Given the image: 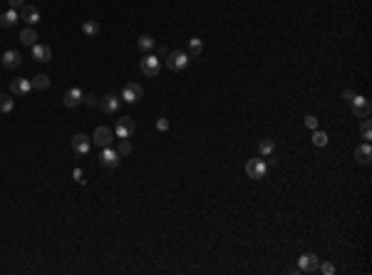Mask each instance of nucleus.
I'll list each match as a JSON object with an SVG mask.
<instances>
[{"instance_id":"obj_1","label":"nucleus","mask_w":372,"mask_h":275,"mask_svg":"<svg viewBox=\"0 0 372 275\" xmlns=\"http://www.w3.org/2000/svg\"><path fill=\"white\" fill-rule=\"evenodd\" d=\"M266 171H268V164L263 161V159H248V164H246V176L248 179H253V181H260L266 176Z\"/></svg>"},{"instance_id":"obj_2","label":"nucleus","mask_w":372,"mask_h":275,"mask_svg":"<svg viewBox=\"0 0 372 275\" xmlns=\"http://www.w3.org/2000/svg\"><path fill=\"white\" fill-rule=\"evenodd\" d=\"M112 141H115V132H112L109 127H97L94 129L92 144H97L99 149H107V146H112Z\"/></svg>"},{"instance_id":"obj_3","label":"nucleus","mask_w":372,"mask_h":275,"mask_svg":"<svg viewBox=\"0 0 372 275\" xmlns=\"http://www.w3.org/2000/svg\"><path fill=\"white\" fill-rule=\"evenodd\" d=\"M159 65H162V60H159L157 55H152V52H146L144 60L139 62V67H141V72H144L146 77H157V74H159Z\"/></svg>"},{"instance_id":"obj_4","label":"nucleus","mask_w":372,"mask_h":275,"mask_svg":"<svg viewBox=\"0 0 372 275\" xmlns=\"http://www.w3.org/2000/svg\"><path fill=\"white\" fill-rule=\"evenodd\" d=\"M134 129H137V124H134L132 116H119L117 127H115V134H117L119 139H129V137L134 134Z\"/></svg>"},{"instance_id":"obj_5","label":"nucleus","mask_w":372,"mask_h":275,"mask_svg":"<svg viewBox=\"0 0 372 275\" xmlns=\"http://www.w3.org/2000/svg\"><path fill=\"white\" fill-rule=\"evenodd\" d=\"M141 97H144V87L139 82H129L122 92V102H127V104H137Z\"/></svg>"},{"instance_id":"obj_6","label":"nucleus","mask_w":372,"mask_h":275,"mask_svg":"<svg viewBox=\"0 0 372 275\" xmlns=\"http://www.w3.org/2000/svg\"><path fill=\"white\" fill-rule=\"evenodd\" d=\"M320 265V258L315 253H305L298 258V273H315Z\"/></svg>"},{"instance_id":"obj_7","label":"nucleus","mask_w":372,"mask_h":275,"mask_svg":"<svg viewBox=\"0 0 372 275\" xmlns=\"http://www.w3.org/2000/svg\"><path fill=\"white\" fill-rule=\"evenodd\" d=\"M189 62H191V57L186 55V52H169V55H166V67H169V69H174V72L184 69Z\"/></svg>"},{"instance_id":"obj_8","label":"nucleus","mask_w":372,"mask_h":275,"mask_svg":"<svg viewBox=\"0 0 372 275\" xmlns=\"http://www.w3.org/2000/svg\"><path fill=\"white\" fill-rule=\"evenodd\" d=\"M18 15H20V20H25L30 27H35L37 23H40V10H37L35 5H30V3H25V5L18 10Z\"/></svg>"},{"instance_id":"obj_9","label":"nucleus","mask_w":372,"mask_h":275,"mask_svg":"<svg viewBox=\"0 0 372 275\" xmlns=\"http://www.w3.org/2000/svg\"><path fill=\"white\" fill-rule=\"evenodd\" d=\"M370 112H372L370 99H365V97H357V94H355V99H352V114L357 116V119H367Z\"/></svg>"},{"instance_id":"obj_10","label":"nucleus","mask_w":372,"mask_h":275,"mask_svg":"<svg viewBox=\"0 0 372 275\" xmlns=\"http://www.w3.org/2000/svg\"><path fill=\"white\" fill-rule=\"evenodd\" d=\"M99 164H102V166H107V169L119 166V151H117V149H112V146L102 149V154H99Z\"/></svg>"},{"instance_id":"obj_11","label":"nucleus","mask_w":372,"mask_h":275,"mask_svg":"<svg viewBox=\"0 0 372 275\" xmlns=\"http://www.w3.org/2000/svg\"><path fill=\"white\" fill-rule=\"evenodd\" d=\"M119 102H122V99H119L117 94H104V97L99 99V104H97V107H99L104 114H115V112L119 109Z\"/></svg>"},{"instance_id":"obj_12","label":"nucleus","mask_w":372,"mask_h":275,"mask_svg":"<svg viewBox=\"0 0 372 275\" xmlns=\"http://www.w3.org/2000/svg\"><path fill=\"white\" fill-rule=\"evenodd\" d=\"M72 149L77 151V154H87V151L92 149V139H90L87 134H82V132L74 134V137H72Z\"/></svg>"},{"instance_id":"obj_13","label":"nucleus","mask_w":372,"mask_h":275,"mask_svg":"<svg viewBox=\"0 0 372 275\" xmlns=\"http://www.w3.org/2000/svg\"><path fill=\"white\" fill-rule=\"evenodd\" d=\"M82 99H85V92H82L80 87H72V90H67V92H65V97H62L65 107H77Z\"/></svg>"},{"instance_id":"obj_14","label":"nucleus","mask_w":372,"mask_h":275,"mask_svg":"<svg viewBox=\"0 0 372 275\" xmlns=\"http://www.w3.org/2000/svg\"><path fill=\"white\" fill-rule=\"evenodd\" d=\"M355 159H357V164H370L372 161V146H370V141H365V144H360L355 149Z\"/></svg>"},{"instance_id":"obj_15","label":"nucleus","mask_w":372,"mask_h":275,"mask_svg":"<svg viewBox=\"0 0 372 275\" xmlns=\"http://www.w3.org/2000/svg\"><path fill=\"white\" fill-rule=\"evenodd\" d=\"M32 57L37 60V62H50L52 60V50L47 47V45H32Z\"/></svg>"},{"instance_id":"obj_16","label":"nucleus","mask_w":372,"mask_h":275,"mask_svg":"<svg viewBox=\"0 0 372 275\" xmlns=\"http://www.w3.org/2000/svg\"><path fill=\"white\" fill-rule=\"evenodd\" d=\"M10 90H13V94L25 97V94H30L32 85H30V80H23V77H18V80H13V82H10Z\"/></svg>"},{"instance_id":"obj_17","label":"nucleus","mask_w":372,"mask_h":275,"mask_svg":"<svg viewBox=\"0 0 372 275\" xmlns=\"http://www.w3.org/2000/svg\"><path fill=\"white\" fill-rule=\"evenodd\" d=\"M20 62H23V55H20L18 50H8V52L3 55V65H5L8 69H15V67H20Z\"/></svg>"},{"instance_id":"obj_18","label":"nucleus","mask_w":372,"mask_h":275,"mask_svg":"<svg viewBox=\"0 0 372 275\" xmlns=\"http://www.w3.org/2000/svg\"><path fill=\"white\" fill-rule=\"evenodd\" d=\"M20 43L27 45V47L37 45V30H35V27H23V30H20Z\"/></svg>"},{"instance_id":"obj_19","label":"nucleus","mask_w":372,"mask_h":275,"mask_svg":"<svg viewBox=\"0 0 372 275\" xmlns=\"http://www.w3.org/2000/svg\"><path fill=\"white\" fill-rule=\"evenodd\" d=\"M154 37L152 35H139V40H137V47H139V52H152L154 50Z\"/></svg>"},{"instance_id":"obj_20","label":"nucleus","mask_w":372,"mask_h":275,"mask_svg":"<svg viewBox=\"0 0 372 275\" xmlns=\"http://www.w3.org/2000/svg\"><path fill=\"white\" fill-rule=\"evenodd\" d=\"M201 52H204V43H201V37H191V40H189V52H186V55H189L191 60H196Z\"/></svg>"},{"instance_id":"obj_21","label":"nucleus","mask_w":372,"mask_h":275,"mask_svg":"<svg viewBox=\"0 0 372 275\" xmlns=\"http://www.w3.org/2000/svg\"><path fill=\"white\" fill-rule=\"evenodd\" d=\"M18 20H20L18 10H8V13L0 15V27H15V23H18Z\"/></svg>"},{"instance_id":"obj_22","label":"nucleus","mask_w":372,"mask_h":275,"mask_svg":"<svg viewBox=\"0 0 372 275\" xmlns=\"http://www.w3.org/2000/svg\"><path fill=\"white\" fill-rule=\"evenodd\" d=\"M30 85H32V90H47L52 82H50L47 74H37V77H32V80H30Z\"/></svg>"},{"instance_id":"obj_23","label":"nucleus","mask_w":372,"mask_h":275,"mask_svg":"<svg viewBox=\"0 0 372 275\" xmlns=\"http://www.w3.org/2000/svg\"><path fill=\"white\" fill-rule=\"evenodd\" d=\"M82 32H85L87 37L99 35V23H97V20H85V23H82Z\"/></svg>"},{"instance_id":"obj_24","label":"nucleus","mask_w":372,"mask_h":275,"mask_svg":"<svg viewBox=\"0 0 372 275\" xmlns=\"http://www.w3.org/2000/svg\"><path fill=\"white\" fill-rule=\"evenodd\" d=\"M15 107V99L10 94H0V112H13Z\"/></svg>"},{"instance_id":"obj_25","label":"nucleus","mask_w":372,"mask_h":275,"mask_svg":"<svg viewBox=\"0 0 372 275\" xmlns=\"http://www.w3.org/2000/svg\"><path fill=\"white\" fill-rule=\"evenodd\" d=\"M273 149H276V144H273L271 139H263V141L258 144V151L263 154V156H271V154H273Z\"/></svg>"},{"instance_id":"obj_26","label":"nucleus","mask_w":372,"mask_h":275,"mask_svg":"<svg viewBox=\"0 0 372 275\" xmlns=\"http://www.w3.org/2000/svg\"><path fill=\"white\" fill-rule=\"evenodd\" d=\"M330 141V137L325 134V132H318V129H313V144L315 146H325Z\"/></svg>"},{"instance_id":"obj_27","label":"nucleus","mask_w":372,"mask_h":275,"mask_svg":"<svg viewBox=\"0 0 372 275\" xmlns=\"http://www.w3.org/2000/svg\"><path fill=\"white\" fill-rule=\"evenodd\" d=\"M360 137H362L365 141H370V139H372V124H370V119H362V127H360Z\"/></svg>"},{"instance_id":"obj_28","label":"nucleus","mask_w":372,"mask_h":275,"mask_svg":"<svg viewBox=\"0 0 372 275\" xmlns=\"http://www.w3.org/2000/svg\"><path fill=\"white\" fill-rule=\"evenodd\" d=\"M119 156H127V154H132V141L129 139H119Z\"/></svg>"},{"instance_id":"obj_29","label":"nucleus","mask_w":372,"mask_h":275,"mask_svg":"<svg viewBox=\"0 0 372 275\" xmlns=\"http://www.w3.org/2000/svg\"><path fill=\"white\" fill-rule=\"evenodd\" d=\"M318 270H320L323 275H332V273H335V265H332V263H320Z\"/></svg>"},{"instance_id":"obj_30","label":"nucleus","mask_w":372,"mask_h":275,"mask_svg":"<svg viewBox=\"0 0 372 275\" xmlns=\"http://www.w3.org/2000/svg\"><path fill=\"white\" fill-rule=\"evenodd\" d=\"M82 102H85L87 107H97V104H99V97H97V94H85Z\"/></svg>"},{"instance_id":"obj_31","label":"nucleus","mask_w":372,"mask_h":275,"mask_svg":"<svg viewBox=\"0 0 372 275\" xmlns=\"http://www.w3.org/2000/svg\"><path fill=\"white\" fill-rule=\"evenodd\" d=\"M305 127H308V129H318V116L308 114V116H305Z\"/></svg>"},{"instance_id":"obj_32","label":"nucleus","mask_w":372,"mask_h":275,"mask_svg":"<svg viewBox=\"0 0 372 275\" xmlns=\"http://www.w3.org/2000/svg\"><path fill=\"white\" fill-rule=\"evenodd\" d=\"M157 129H159V132H169V119L159 116V119H157Z\"/></svg>"},{"instance_id":"obj_33","label":"nucleus","mask_w":372,"mask_h":275,"mask_svg":"<svg viewBox=\"0 0 372 275\" xmlns=\"http://www.w3.org/2000/svg\"><path fill=\"white\" fill-rule=\"evenodd\" d=\"M8 3H10V10H20L25 5V0H8Z\"/></svg>"},{"instance_id":"obj_34","label":"nucleus","mask_w":372,"mask_h":275,"mask_svg":"<svg viewBox=\"0 0 372 275\" xmlns=\"http://www.w3.org/2000/svg\"><path fill=\"white\" fill-rule=\"evenodd\" d=\"M340 97H343V99H348V102H352V99H355V92H352V90H343V94H340Z\"/></svg>"},{"instance_id":"obj_35","label":"nucleus","mask_w":372,"mask_h":275,"mask_svg":"<svg viewBox=\"0 0 372 275\" xmlns=\"http://www.w3.org/2000/svg\"><path fill=\"white\" fill-rule=\"evenodd\" d=\"M72 176H74V181L85 183V179H82V169H74V171H72Z\"/></svg>"},{"instance_id":"obj_36","label":"nucleus","mask_w":372,"mask_h":275,"mask_svg":"<svg viewBox=\"0 0 372 275\" xmlns=\"http://www.w3.org/2000/svg\"><path fill=\"white\" fill-rule=\"evenodd\" d=\"M166 55H169V50H166L164 45H159V55H157V57H166Z\"/></svg>"}]
</instances>
